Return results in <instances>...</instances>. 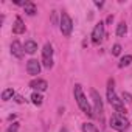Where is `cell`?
I'll return each mask as SVG.
<instances>
[{"instance_id": "obj_1", "label": "cell", "mask_w": 132, "mask_h": 132, "mask_svg": "<svg viewBox=\"0 0 132 132\" xmlns=\"http://www.w3.org/2000/svg\"><path fill=\"white\" fill-rule=\"evenodd\" d=\"M107 101L109 104L117 110V113H121V115H126V107H124V103L123 100H120L115 93V89H113V79L110 78L109 82H107Z\"/></svg>"}, {"instance_id": "obj_2", "label": "cell", "mask_w": 132, "mask_h": 132, "mask_svg": "<svg viewBox=\"0 0 132 132\" xmlns=\"http://www.w3.org/2000/svg\"><path fill=\"white\" fill-rule=\"evenodd\" d=\"M73 93H75V100H76L79 109H81L86 115L93 117V110H92V107H90V104H89V101H87V98H86V95H84V92H82L81 84H75V90H73Z\"/></svg>"}, {"instance_id": "obj_3", "label": "cell", "mask_w": 132, "mask_h": 132, "mask_svg": "<svg viewBox=\"0 0 132 132\" xmlns=\"http://www.w3.org/2000/svg\"><path fill=\"white\" fill-rule=\"evenodd\" d=\"M110 127L118 130V132H124L127 127H129V121L124 115L121 113H113L110 117Z\"/></svg>"}, {"instance_id": "obj_4", "label": "cell", "mask_w": 132, "mask_h": 132, "mask_svg": "<svg viewBox=\"0 0 132 132\" xmlns=\"http://www.w3.org/2000/svg\"><path fill=\"white\" fill-rule=\"evenodd\" d=\"M90 98H92V103H93V112H95V115H96L100 120H103L104 107H103L101 96H100V93H98L95 89H90Z\"/></svg>"}, {"instance_id": "obj_5", "label": "cell", "mask_w": 132, "mask_h": 132, "mask_svg": "<svg viewBox=\"0 0 132 132\" xmlns=\"http://www.w3.org/2000/svg\"><path fill=\"white\" fill-rule=\"evenodd\" d=\"M59 28H61V33L69 37L72 34V30H73V22H72V17L67 14V13H62L61 14V22H59Z\"/></svg>"}, {"instance_id": "obj_6", "label": "cell", "mask_w": 132, "mask_h": 132, "mask_svg": "<svg viewBox=\"0 0 132 132\" xmlns=\"http://www.w3.org/2000/svg\"><path fill=\"white\" fill-rule=\"evenodd\" d=\"M42 64L48 70L53 67V47H51V44H45L42 48Z\"/></svg>"}, {"instance_id": "obj_7", "label": "cell", "mask_w": 132, "mask_h": 132, "mask_svg": "<svg viewBox=\"0 0 132 132\" xmlns=\"http://www.w3.org/2000/svg\"><path fill=\"white\" fill-rule=\"evenodd\" d=\"M104 22H100V23H96L95 25V28H93V31H92V42L95 44V45H98V44H101L103 42V39H104Z\"/></svg>"}, {"instance_id": "obj_8", "label": "cell", "mask_w": 132, "mask_h": 132, "mask_svg": "<svg viewBox=\"0 0 132 132\" xmlns=\"http://www.w3.org/2000/svg\"><path fill=\"white\" fill-rule=\"evenodd\" d=\"M11 54H13L14 57H17V59H22V57H23L25 48H23V45H22L19 40H14V42L11 44Z\"/></svg>"}, {"instance_id": "obj_9", "label": "cell", "mask_w": 132, "mask_h": 132, "mask_svg": "<svg viewBox=\"0 0 132 132\" xmlns=\"http://www.w3.org/2000/svg\"><path fill=\"white\" fill-rule=\"evenodd\" d=\"M27 72H28L30 75H33V76L39 75V73H40V64H39V61L30 59V61L27 62Z\"/></svg>"}, {"instance_id": "obj_10", "label": "cell", "mask_w": 132, "mask_h": 132, "mask_svg": "<svg viewBox=\"0 0 132 132\" xmlns=\"http://www.w3.org/2000/svg\"><path fill=\"white\" fill-rule=\"evenodd\" d=\"M30 87H31L33 90L44 92V90H47L48 84H47V81H45V79H40V78H37V79H33V81L30 82Z\"/></svg>"}, {"instance_id": "obj_11", "label": "cell", "mask_w": 132, "mask_h": 132, "mask_svg": "<svg viewBox=\"0 0 132 132\" xmlns=\"http://www.w3.org/2000/svg\"><path fill=\"white\" fill-rule=\"evenodd\" d=\"M13 33H14V34H22V33H25V23L22 22L20 17H16V22H14V25H13Z\"/></svg>"}, {"instance_id": "obj_12", "label": "cell", "mask_w": 132, "mask_h": 132, "mask_svg": "<svg viewBox=\"0 0 132 132\" xmlns=\"http://www.w3.org/2000/svg\"><path fill=\"white\" fill-rule=\"evenodd\" d=\"M23 48H25V53L33 54V53H36V50H37V44H36L34 40H27L25 45H23Z\"/></svg>"}, {"instance_id": "obj_13", "label": "cell", "mask_w": 132, "mask_h": 132, "mask_svg": "<svg viewBox=\"0 0 132 132\" xmlns=\"http://www.w3.org/2000/svg\"><path fill=\"white\" fill-rule=\"evenodd\" d=\"M22 6L25 8V13H27L28 16H34V14H36V5H34L33 2H23Z\"/></svg>"}, {"instance_id": "obj_14", "label": "cell", "mask_w": 132, "mask_h": 132, "mask_svg": "<svg viewBox=\"0 0 132 132\" xmlns=\"http://www.w3.org/2000/svg\"><path fill=\"white\" fill-rule=\"evenodd\" d=\"M130 64H132V56H130V54H126V56H123V57L120 59L118 67H120V69H124V67H127V65H130Z\"/></svg>"}, {"instance_id": "obj_15", "label": "cell", "mask_w": 132, "mask_h": 132, "mask_svg": "<svg viewBox=\"0 0 132 132\" xmlns=\"http://www.w3.org/2000/svg\"><path fill=\"white\" fill-rule=\"evenodd\" d=\"M126 33H127V25H126L124 22H120V23H118V27H117V36L123 37Z\"/></svg>"}, {"instance_id": "obj_16", "label": "cell", "mask_w": 132, "mask_h": 132, "mask_svg": "<svg viewBox=\"0 0 132 132\" xmlns=\"http://www.w3.org/2000/svg\"><path fill=\"white\" fill-rule=\"evenodd\" d=\"M13 96H16V93H14L13 89H5V90L2 92V100H3V101H8V100H11Z\"/></svg>"}, {"instance_id": "obj_17", "label": "cell", "mask_w": 132, "mask_h": 132, "mask_svg": "<svg viewBox=\"0 0 132 132\" xmlns=\"http://www.w3.org/2000/svg\"><path fill=\"white\" fill-rule=\"evenodd\" d=\"M31 101H33V104L40 106V104H42V101H44V98H42V95H40L39 92H34V93L31 95Z\"/></svg>"}, {"instance_id": "obj_18", "label": "cell", "mask_w": 132, "mask_h": 132, "mask_svg": "<svg viewBox=\"0 0 132 132\" xmlns=\"http://www.w3.org/2000/svg\"><path fill=\"white\" fill-rule=\"evenodd\" d=\"M82 132H100V130L96 129L95 124H92V123H84V124H82Z\"/></svg>"}, {"instance_id": "obj_19", "label": "cell", "mask_w": 132, "mask_h": 132, "mask_svg": "<svg viewBox=\"0 0 132 132\" xmlns=\"http://www.w3.org/2000/svg\"><path fill=\"white\" fill-rule=\"evenodd\" d=\"M120 53H121V45H120V44H115V45L112 47V54H113V56H118Z\"/></svg>"}, {"instance_id": "obj_20", "label": "cell", "mask_w": 132, "mask_h": 132, "mask_svg": "<svg viewBox=\"0 0 132 132\" xmlns=\"http://www.w3.org/2000/svg\"><path fill=\"white\" fill-rule=\"evenodd\" d=\"M17 130H19V123H13V124L8 127L6 132H17Z\"/></svg>"}, {"instance_id": "obj_21", "label": "cell", "mask_w": 132, "mask_h": 132, "mask_svg": "<svg viewBox=\"0 0 132 132\" xmlns=\"http://www.w3.org/2000/svg\"><path fill=\"white\" fill-rule=\"evenodd\" d=\"M123 100H126L127 103H132V95L127 92H123Z\"/></svg>"}, {"instance_id": "obj_22", "label": "cell", "mask_w": 132, "mask_h": 132, "mask_svg": "<svg viewBox=\"0 0 132 132\" xmlns=\"http://www.w3.org/2000/svg\"><path fill=\"white\" fill-rule=\"evenodd\" d=\"M14 100H16V103H19V104H22V103L25 101V100H23L20 95H16V96H14Z\"/></svg>"}, {"instance_id": "obj_23", "label": "cell", "mask_w": 132, "mask_h": 132, "mask_svg": "<svg viewBox=\"0 0 132 132\" xmlns=\"http://www.w3.org/2000/svg\"><path fill=\"white\" fill-rule=\"evenodd\" d=\"M95 5H96L98 8H103V5H104V3H103V2H95Z\"/></svg>"}, {"instance_id": "obj_24", "label": "cell", "mask_w": 132, "mask_h": 132, "mask_svg": "<svg viewBox=\"0 0 132 132\" xmlns=\"http://www.w3.org/2000/svg\"><path fill=\"white\" fill-rule=\"evenodd\" d=\"M112 20H113V16H109V17H107V20H106V23H110Z\"/></svg>"}]
</instances>
